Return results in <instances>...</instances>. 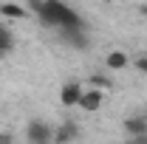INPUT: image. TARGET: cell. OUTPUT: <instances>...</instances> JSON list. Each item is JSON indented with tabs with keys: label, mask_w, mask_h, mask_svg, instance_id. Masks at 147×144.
<instances>
[{
	"label": "cell",
	"mask_w": 147,
	"mask_h": 144,
	"mask_svg": "<svg viewBox=\"0 0 147 144\" xmlns=\"http://www.w3.org/2000/svg\"><path fill=\"white\" fill-rule=\"evenodd\" d=\"M26 141L28 144H54V124L34 119L26 124Z\"/></svg>",
	"instance_id": "6da1fadb"
},
{
	"label": "cell",
	"mask_w": 147,
	"mask_h": 144,
	"mask_svg": "<svg viewBox=\"0 0 147 144\" xmlns=\"http://www.w3.org/2000/svg\"><path fill=\"white\" fill-rule=\"evenodd\" d=\"M82 93H85L82 82H76V79L65 82V85L59 88V105H62V108H79V99H82Z\"/></svg>",
	"instance_id": "7a4b0ae2"
},
{
	"label": "cell",
	"mask_w": 147,
	"mask_h": 144,
	"mask_svg": "<svg viewBox=\"0 0 147 144\" xmlns=\"http://www.w3.org/2000/svg\"><path fill=\"white\" fill-rule=\"evenodd\" d=\"M102 102H105V93L88 88L85 93H82V99H79V110H85V113H96V110L102 108Z\"/></svg>",
	"instance_id": "3957f363"
},
{
	"label": "cell",
	"mask_w": 147,
	"mask_h": 144,
	"mask_svg": "<svg viewBox=\"0 0 147 144\" xmlns=\"http://www.w3.org/2000/svg\"><path fill=\"white\" fill-rule=\"evenodd\" d=\"M76 136H79V127L74 122H62L54 127V144H71Z\"/></svg>",
	"instance_id": "277c9868"
},
{
	"label": "cell",
	"mask_w": 147,
	"mask_h": 144,
	"mask_svg": "<svg viewBox=\"0 0 147 144\" xmlns=\"http://www.w3.org/2000/svg\"><path fill=\"white\" fill-rule=\"evenodd\" d=\"M125 133H127V139L147 136V119L144 116H127L125 119Z\"/></svg>",
	"instance_id": "5b68a950"
},
{
	"label": "cell",
	"mask_w": 147,
	"mask_h": 144,
	"mask_svg": "<svg viewBox=\"0 0 147 144\" xmlns=\"http://www.w3.org/2000/svg\"><path fill=\"white\" fill-rule=\"evenodd\" d=\"M130 59H133V57H127L125 51L116 48V51H110V54L105 57V68H108V71H122V68L130 65Z\"/></svg>",
	"instance_id": "8992f818"
},
{
	"label": "cell",
	"mask_w": 147,
	"mask_h": 144,
	"mask_svg": "<svg viewBox=\"0 0 147 144\" xmlns=\"http://www.w3.org/2000/svg\"><path fill=\"white\" fill-rule=\"evenodd\" d=\"M0 14L6 20H26L28 17V9L20 6V3H0Z\"/></svg>",
	"instance_id": "52a82bcc"
},
{
	"label": "cell",
	"mask_w": 147,
	"mask_h": 144,
	"mask_svg": "<svg viewBox=\"0 0 147 144\" xmlns=\"http://www.w3.org/2000/svg\"><path fill=\"white\" fill-rule=\"evenodd\" d=\"M62 37H65V42L68 45H74V48H88V34H85V28H71V31H62Z\"/></svg>",
	"instance_id": "ba28073f"
},
{
	"label": "cell",
	"mask_w": 147,
	"mask_h": 144,
	"mask_svg": "<svg viewBox=\"0 0 147 144\" xmlns=\"http://www.w3.org/2000/svg\"><path fill=\"white\" fill-rule=\"evenodd\" d=\"M11 48H14V34L6 23H0V57L11 54Z\"/></svg>",
	"instance_id": "9c48e42d"
},
{
	"label": "cell",
	"mask_w": 147,
	"mask_h": 144,
	"mask_svg": "<svg viewBox=\"0 0 147 144\" xmlns=\"http://www.w3.org/2000/svg\"><path fill=\"white\" fill-rule=\"evenodd\" d=\"M88 82H91V88L99 90V93H105V90L113 88V79H110L108 73H91V76H88Z\"/></svg>",
	"instance_id": "30bf717a"
},
{
	"label": "cell",
	"mask_w": 147,
	"mask_h": 144,
	"mask_svg": "<svg viewBox=\"0 0 147 144\" xmlns=\"http://www.w3.org/2000/svg\"><path fill=\"white\" fill-rule=\"evenodd\" d=\"M130 65H136V71H139V73H147V54L133 57V59H130Z\"/></svg>",
	"instance_id": "8fae6325"
},
{
	"label": "cell",
	"mask_w": 147,
	"mask_h": 144,
	"mask_svg": "<svg viewBox=\"0 0 147 144\" xmlns=\"http://www.w3.org/2000/svg\"><path fill=\"white\" fill-rule=\"evenodd\" d=\"M127 144H147V136H136V139H127Z\"/></svg>",
	"instance_id": "7c38bea8"
},
{
	"label": "cell",
	"mask_w": 147,
	"mask_h": 144,
	"mask_svg": "<svg viewBox=\"0 0 147 144\" xmlns=\"http://www.w3.org/2000/svg\"><path fill=\"white\" fill-rule=\"evenodd\" d=\"M139 14H142V17H147V3H142V6H139Z\"/></svg>",
	"instance_id": "4fadbf2b"
},
{
	"label": "cell",
	"mask_w": 147,
	"mask_h": 144,
	"mask_svg": "<svg viewBox=\"0 0 147 144\" xmlns=\"http://www.w3.org/2000/svg\"><path fill=\"white\" fill-rule=\"evenodd\" d=\"M3 139H6V136H3V130H0V141H3Z\"/></svg>",
	"instance_id": "5bb4252c"
}]
</instances>
